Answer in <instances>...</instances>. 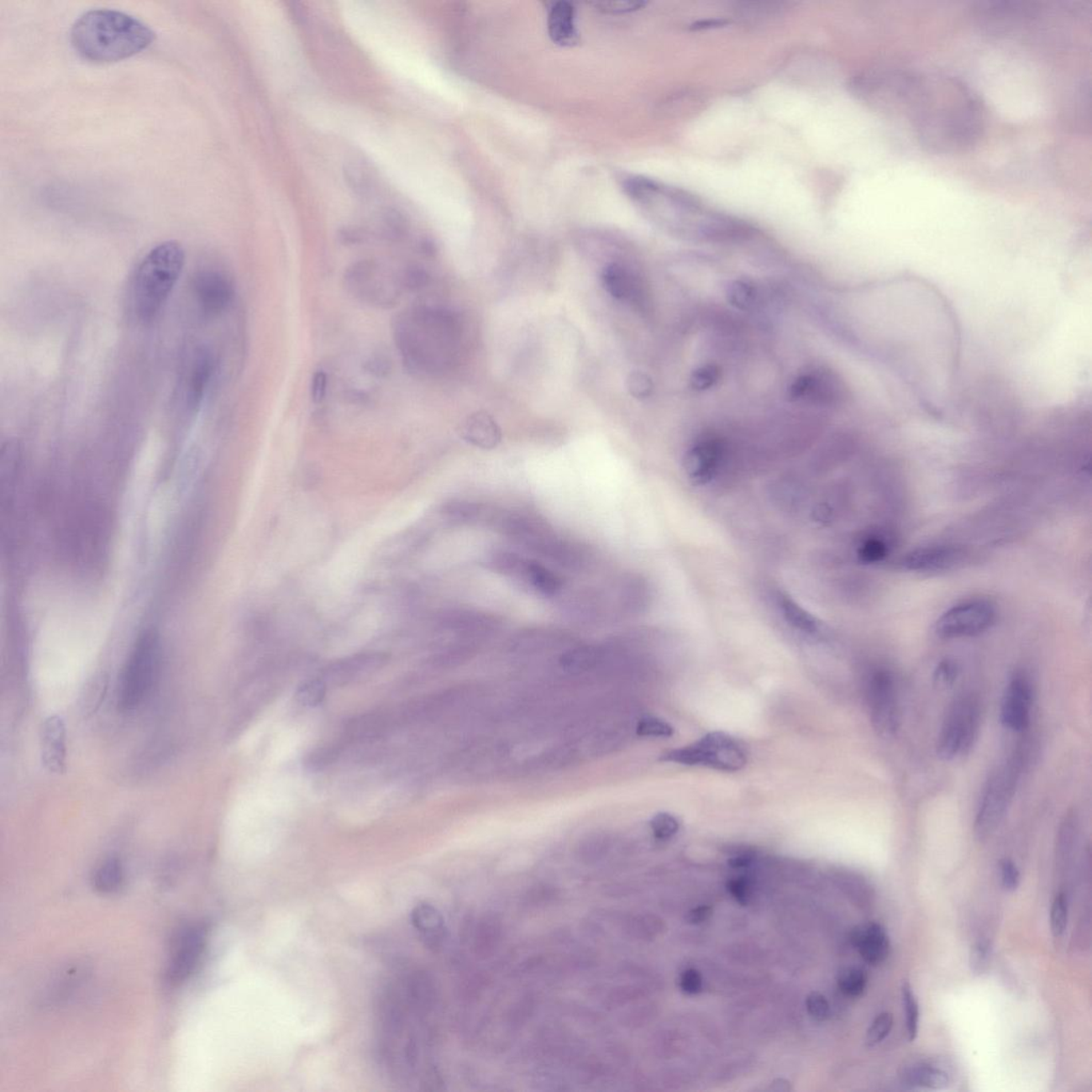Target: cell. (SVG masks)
I'll list each match as a JSON object with an SVG mask.
<instances>
[{
	"label": "cell",
	"mask_w": 1092,
	"mask_h": 1092,
	"mask_svg": "<svg viewBox=\"0 0 1092 1092\" xmlns=\"http://www.w3.org/2000/svg\"><path fill=\"white\" fill-rule=\"evenodd\" d=\"M106 686V683H94L90 690L87 691L88 696H87L84 704L87 714L93 713L97 707L100 706L102 699L104 698Z\"/></svg>",
	"instance_id": "obj_51"
},
{
	"label": "cell",
	"mask_w": 1092,
	"mask_h": 1092,
	"mask_svg": "<svg viewBox=\"0 0 1092 1092\" xmlns=\"http://www.w3.org/2000/svg\"><path fill=\"white\" fill-rule=\"evenodd\" d=\"M806 1004L810 1016H812L814 1020L822 1022V1021L828 1018L830 1011L829 1003L825 998V995H822V993H810L808 998H806Z\"/></svg>",
	"instance_id": "obj_48"
},
{
	"label": "cell",
	"mask_w": 1092,
	"mask_h": 1092,
	"mask_svg": "<svg viewBox=\"0 0 1092 1092\" xmlns=\"http://www.w3.org/2000/svg\"><path fill=\"white\" fill-rule=\"evenodd\" d=\"M991 958L990 945L986 942H979L972 948L970 963L972 971L976 974H983L989 967Z\"/></svg>",
	"instance_id": "obj_47"
},
{
	"label": "cell",
	"mask_w": 1092,
	"mask_h": 1092,
	"mask_svg": "<svg viewBox=\"0 0 1092 1092\" xmlns=\"http://www.w3.org/2000/svg\"><path fill=\"white\" fill-rule=\"evenodd\" d=\"M161 648L160 635L145 631L134 643L118 686V707L126 713L139 707L151 691L160 669Z\"/></svg>",
	"instance_id": "obj_5"
},
{
	"label": "cell",
	"mask_w": 1092,
	"mask_h": 1092,
	"mask_svg": "<svg viewBox=\"0 0 1092 1092\" xmlns=\"http://www.w3.org/2000/svg\"><path fill=\"white\" fill-rule=\"evenodd\" d=\"M722 441L713 437H706L696 443L686 458V469L691 480L697 482L711 480L722 459Z\"/></svg>",
	"instance_id": "obj_18"
},
{
	"label": "cell",
	"mask_w": 1092,
	"mask_h": 1092,
	"mask_svg": "<svg viewBox=\"0 0 1092 1092\" xmlns=\"http://www.w3.org/2000/svg\"><path fill=\"white\" fill-rule=\"evenodd\" d=\"M727 893L734 898L738 904L743 906L749 903L751 897V888L749 881L745 877L732 878L727 884Z\"/></svg>",
	"instance_id": "obj_49"
},
{
	"label": "cell",
	"mask_w": 1092,
	"mask_h": 1092,
	"mask_svg": "<svg viewBox=\"0 0 1092 1092\" xmlns=\"http://www.w3.org/2000/svg\"><path fill=\"white\" fill-rule=\"evenodd\" d=\"M751 864H753V857L749 856V854H741V856H736L729 860L731 868L736 869L748 868Z\"/></svg>",
	"instance_id": "obj_55"
},
{
	"label": "cell",
	"mask_w": 1092,
	"mask_h": 1092,
	"mask_svg": "<svg viewBox=\"0 0 1092 1092\" xmlns=\"http://www.w3.org/2000/svg\"><path fill=\"white\" fill-rule=\"evenodd\" d=\"M900 1076L904 1085L913 1089L940 1090L951 1083L948 1070L933 1062L910 1063Z\"/></svg>",
	"instance_id": "obj_23"
},
{
	"label": "cell",
	"mask_w": 1092,
	"mask_h": 1092,
	"mask_svg": "<svg viewBox=\"0 0 1092 1092\" xmlns=\"http://www.w3.org/2000/svg\"><path fill=\"white\" fill-rule=\"evenodd\" d=\"M1068 921H1069V906H1068L1067 897L1063 893H1059L1052 903L1050 913L1051 929L1056 939L1063 936Z\"/></svg>",
	"instance_id": "obj_38"
},
{
	"label": "cell",
	"mask_w": 1092,
	"mask_h": 1092,
	"mask_svg": "<svg viewBox=\"0 0 1092 1092\" xmlns=\"http://www.w3.org/2000/svg\"><path fill=\"white\" fill-rule=\"evenodd\" d=\"M726 24H727V22L723 21V19H714V21H711H711L696 23L694 24V25H692L691 29H714V27L726 25Z\"/></svg>",
	"instance_id": "obj_56"
},
{
	"label": "cell",
	"mask_w": 1092,
	"mask_h": 1092,
	"mask_svg": "<svg viewBox=\"0 0 1092 1092\" xmlns=\"http://www.w3.org/2000/svg\"><path fill=\"white\" fill-rule=\"evenodd\" d=\"M1000 873L1003 888L1006 891L1014 892L1019 888L1021 874L1014 861L1007 858H1002L1000 861Z\"/></svg>",
	"instance_id": "obj_46"
},
{
	"label": "cell",
	"mask_w": 1092,
	"mask_h": 1092,
	"mask_svg": "<svg viewBox=\"0 0 1092 1092\" xmlns=\"http://www.w3.org/2000/svg\"><path fill=\"white\" fill-rule=\"evenodd\" d=\"M213 370H215V364L211 352L207 349L197 350L192 359L187 378H186L187 380L185 385L186 402L189 409L197 410L203 402Z\"/></svg>",
	"instance_id": "obj_20"
},
{
	"label": "cell",
	"mask_w": 1092,
	"mask_h": 1092,
	"mask_svg": "<svg viewBox=\"0 0 1092 1092\" xmlns=\"http://www.w3.org/2000/svg\"><path fill=\"white\" fill-rule=\"evenodd\" d=\"M787 395L791 402L819 407H838L848 401V390L836 371L816 367L797 375Z\"/></svg>",
	"instance_id": "obj_9"
},
{
	"label": "cell",
	"mask_w": 1092,
	"mask_h": 1092,
	"mask_svg": "<svg viewBox=\"0 0 1092 1092\" xmlns=\"http://www.w3.org/2000/svg\"><path fill=\"white\" fill-rule=\"evenodd\" d=\"M900 118L921 148L936 155L971 151L983 136L986 109L970 86L951 75L916 72Z\"/></svg>",
	"instance_id": "obj_1"
},
{
	"label": "cell",
	"mask_w": 1092,
	"mask_h": 1092,
	"mask_svg": "<svg viewBox=\"0 0 1092 1092\" xmlns=\"http://www.w3.org/2000/svg\"><path fill=\"white\" fill-rule=\"evenodd\" d=\"M548 29L549 38L557 45H575L579 42V31L575 6L564 0L554 3L549 13Z\"/></svg>",
	"instance_id": "obj_22"
},
{
	"label": "cell",
	"mask_w": 1092,
	"mask_h": 1092,
	"mask_svg": "<svg viewBox=\"0 0 1092 1092\" xmlns=\"http://www.w3.org/2000/svg\"><path fill=\"white\" fill-rule=\"evenodd\" d=\"M777 600L779 607H780L787 622L794 625L798 630L808 633L811 635L817 634L821 631V625L817 621L809 615L805 609L799 607L789 596L779 593Z\"/></svg>",
	"instance_id": "obj_29"
},
{
	"label": "cell",
	"mask_w": 1092,
	"mask_h": 1092,
	"mask_svg": "<svg viewBox=\"0 0 1092 1092\" xmlns=\"http://www.w3.org/2000/svg\"><path fill=\"white\" fill-rule=\"evenodd\" d=\"M636 731L637 734L644 738H671L675 732L668 722L655 717L641 719Z\"/></svg>",
	"instance_id": "obj_44"
},
{
	"label": "cell",
	"mask_w": 1092,
	"mask_h": 1092,
	"mask_svg": "<svg viewBox=\"0 0 1092 1092\" xmlns=\"http://www.w3.org/2000/svg\"><path fill=\"white\" fill-rule=\"evenodd\" d=\"M720 378H722V370L717 364L706 363L692 371L690 383L691 389L703 391L717 385Z\"/></svg>",
	"instance_id": "obj_36"
},
{
	"label": "cell",
	"mask_w": 1092,
	"mask_h": 1092,
	"mask_svg": "<svg viewBox=\"0 0 1092 1092\" xmlns=\"http://www.w3.org/2000/svg\"><path fill=\"white\" fill-rule=\"evenodd\" d=\"M442 623L450 630L470 633L486 631L494 625L493 617L477 612L452 611L442 617Z\"/></svg>",
	"instance_id": "obj_27"
},
{
	"label": "cell",
	"mask_w": 1092,
	"mask_h": 1092,
	"mask_svg": "<svg viewBox=\"0 0 1092 1092\" xmlns=\"http://www.w3.org/2000/svg\"><path fill=\"white\" fill-rule=\"evenodd\" d=\"M123 879H124V872H123L121 861L113 857L107 858L98 866L94 874L93 885L98 892L108 894L117 891Z\"/></svg>",
	"instance_id": "obj_30"
},
{
	"label": "cell",
	"mask_w": 1092,
	"mask_h": 1092,
	"mask_svg": "<svg viewBox=\"0 0 1092 1092\" xmlns=\"http://www.w3.org/2000/svg\"><path fill=\"white\" fill-rule=\"evenodd\" d=\"M837 986L845 995L858 998L868 986V975L860 968L844 969L837 977Z\"/></svg>",
	"instance_id": "obj_33"
},
{
	"label": "cell",
	"mask_w": 1092,
	"mask_h": 1092,
	"mask_svg": "<svg viewBox=\"0 0 1092 1092\" xmlns=\"http://www.w3.org/2000/svg\"><path fill=\"white\" fill-rule=\"evenodd\" d=\"M461 435L466 442L482 449H496L501 442V429L492 415L478 411L465 418Z\"/></svg>",
	"instance_id": "obj_21"
},
{
	"label": "cell",
	"mask_w": 1092,
	"mask_h": 1092,
	"mask_svg": "<svg viewBox=\"0 0 1092 1092\" xmlns=\"http://www.w3.org/2000/svg\"><path fill=\"white\" fill-rule=\"evenodd\" d=\"M328 379L323 371H318L312 380L311 396L312 402L322 403L327 394Z\"/></svg>",
	"instance_id": "obj_53"
},
{
	"label": "cell",
	"mask_w": 1092,
	"mask_h": 1092,
	"mask_svg": "<svg viewBox=\"0 0 1092 1092\" xmlns=\"http://www.w3.org/2000/svg\"><path fill=\"white\" fill-rule=\"evenodd\" d=\"M964 557L965 553L959 546H923L901 557L898 567L909 572H941L963 564Z\"/></svg>",
	"instance_id": "obj_14"
},
{
	"label": "cell",
	"mask_w": 1092,
	"mask_h": 1092,
	"mask_svg": "<svg viewBox=\"0 0 1092 1092\" xmlns=\"http://www.w3.org/2000/svg\"><path fill=\"white\" fill-rule=\"evenodd\" d=\"M39 745L43 766L50 774H62L66 770V727L60 716H50L39 730Z\"/></svg>",
	"instance_id": "obj_17"
},
{
	"label": "cell",
	"mask_w": 1092,
	"mask_h": 1092,
	"mask_svg": "<svg viewBox=\"0 0 1092 1092\" xmlns=\"http://www.w3.org/2000/svg\"><path fill=\"white\" fill-rule=\"evenodd\" d=\"M995 619V608L988 601H967L945 612L937 621L935 633L941 639L979 636L987 632Z\"/></svg>",
	"instance_id": "obj_10"
},
{
	"label": "cell",
	"mask_w": 1092,
	"mask_h": 1092,
	"mask_svg": "<svg viewBox=\"0 0 1092 1092\" xmlns=\"http://www.w3.org/2000/svg\"><path fill=\"white\" fill-rule=\"evenodd\" d=\"M328 684L320 678L307 680L297 688L296 700L307 707L319 706L326 698Z\"/></svg>",
	"instance_id": "obj_34"
},
{
	"label": "cell",
	"mask_w": 1092,
	"mask_h": 1092,
	"mask_svg": "<svg viewBox=\"0 0 1092 1092\" xmlns=\"http://www.w3.org/2000/svg\"><path fill=\"white\" fill-rule=\"evenodd\" d=\"M979 727V700L973 694L960 695L949 706L942 723L936 745L937 757L948 762L970 753Z\"/></svg>",
	"instance_id": "obj_6"
},
{
	"label": "cell",
	"mask_w": 1092,
	"mask_h": 1092,
	"mask_svg": "<svg viewBox=\"0 0 1092 1092\" xmlns=\"http://www.w3.org/2000/svg\"><path fill=\"white\" fill-rule=\"evenodd\" d=\"M1021 766L1022 759L1016 755L992 771L984 785L974 822V833L979 841L990 837L1006 815L1015 796Z\"/></svg>",
	"instance_id": "obj_7"
},
{
	"label": "cell",
	"mask_w": 1092,
	"mask_h": 1092,
	"mask_svg": "<svg viewBox=\"0 0 1092 1092\" xmlns=\"http://www.w3.org/2000/svg\"><path fill=\"white\" fill-rule=\"evenodd\" d=\"M888 554V543L885 539L878 536L866 538L858 549V556L864 564L880 563V561L885 559Z\"/></svg>",
	"instance_id": "obj_35"
},
{
	"label": "cell",
	"mask_w": 1092,
	"mask_h": 1092,
	"mask_svg": "<svg viewBox=\"0 0 1092 1092\" xmlns=\"http://www.w3.org/2000/svg\"><path fill=\"white\" fill-rule=\"evenodd\" d=\"M650 825L653 834L659 841L670 840L680 830L679 819L668 813L656 814Z\"/></svg>",
	"instance_id": "obj_41"
},
{
	"label": "cell",
	"mask_w": 1092,
	"mask_h": 1092,
	"mask_svg": "<svg viewBox=\"0 0 1092 1092\" xmlns=\"http://www.w3.org/2000/svg\"><path fill=\"white\" fill-rule=\"evenodd\" d=\"M389 655L381 652L360 653L350 658L338 660L323 669L322 678L328 686H344L382 668Z\"/></svg>",
	"instance_id": "obj_16"
},
{
	"label": "cell",
	"mask_w": 1092,
	"mask_h": 1092,
	"mask_svg": "<svg viewBox=\"0 0 1092 1092\" xmlns=\"http://www.w3.org/2000/svg\"><path fill=\"white\" fill-rule=\"evenodd\" d=\"M894 1026L893 1015L890 1012H882L870 1024L868 1032H866L865 1044L869 1047L877 1046L881 1043L892 1032Z\"/></svg>",
	"instance_id": "obj_39"
},
{
	"label": "cell",
	"mask_w": 1092,
	"mask_h": 1092,
	"mask_svg": "<svg viewBox=\"0 0 1092 1092\" xmlns=\"http://www.w3.org/2000/svg\"><path fill=\"white\" fill-rule=\"evenodd\" d=\"M853 947L870 965L881 964L890 953V939L885 929L878 923L858 926L852 935Z\"/></svg>",
	"instance_id": "obj_19"
},
{
	"label": "cell",
	"mask_w": 1092,
	"mask_h": 1092,
	"mask_svg": "<svg viewBox=\"0 0 1092 1092\" xmlns=\"http://www.w3.org/2000/svg\"><path fill=\"white\" fill-rule=\"evenodd\" d=\"M393 720L383 713H368L348 720L343 738L347 743L373 742L385 735Z\"/></svg>",
	"instance_id": "obj_24"
},
{
	"label": "cell",
	"mask_w": 1092,
	"mask_h": 1092,
	"mask_svg": "<svg viewBox=\"0 0 1092 1092\" xmlns=\"http://www.w3.org/2000/svg\"><path fill=\"white\" fill-rule=\"evenodd\" d=\"M412 923L423 939L430 947H434L442 935L443 921L440 913L429 905L421 904L412 912Z\"/></svg>",
	"instance_id": "obj_28"
},
{
	"label": "cell",
	"mask_w": 1092,
	"mask_h": 1092,
	"mask_svg": "<svg viewBox=\"0 0 1092 1092\" xmlns=\"http://www.w3.org/2000/svg\"><path fill=\"white\" fill-rule=\"evenodd\" d=\"M192 288L197 307L209 318L227 310L234 295L232 283L227 276L213 270L197 273Z\"/></svg>",
	"instance_id": "obj_15"
},
{
	"label": "cell",
	"mask_w": 1092,
	"mask_h": 1092,
	"mask_svg": "<svg viewBox=\"0 0 1092 1092\" xmlns=\"http://www.w3.org/2000/svg\"><path fill=\"white\" fill-rule=\"evenodd\" d=\"M444 513L450 520L465 524L476 521L480 516L481 508L480 505L473 502L458 501L447 505Z\"/></svg>",
	"instance_id": "obj_40"
},
{
	"label": "cell",
	"mask_w": 1092,
	"mask_h": 1092,
	"mask_svg": "<svg viewBox=\"0 0 1092 1092\" xmlns=\"http://www.w3.org/2000/svg\"><path fill=\"white\" fill-rule=\"evenodd\" d=\"M868 690L874 729L881 738H894L900 729V718L893 675L888 671H876L869 680Z\"/></svg>",
	"instance_id": "obj_11"
},
{
	"label": "cell",
	"mask_w": 1092,
	"mask_h": 1092,
	"mask_svg": "<svg viewBox=\"0 0 1092 1092\" xmlns=\"http://www.w3.org/2000/svg\"><path fill=\"white\" fill-rule=\"evenodd\" d=\"M342 745H332L319 748L312 751L307 759V766L311 770L318 771L333 764L342 753Z\"/></svg>",
	"instance_id": "obj_42"
},
{
	"label": "cell",
	"mask_w": 1092,
	"mask_h": 1092,
	"mask_svg": "<svg viewBox=\"0 0 1092 1092\" xmlns=\"http://www.w3.org/2000/svg\"><path fill=\"white\" fill-rule=\"evenodd\" d=\"M624 190L638 207L663 223L685 233L718 239L727 218L708 213L688 193L643 177H628Z\"/></svg>",
	"instance_id": "obj_3"
},
{
	"label": "cell",
	"mask_w": 1092,
	"mask_h": 1092,
	"mask_svg": "<svg viewBox=\"0 0 1092 1092\" xmlns=\"http://www.w3.org/2000/svg\"><path fill=\"white\" fill-rule=\"evenodd\" d=\"M727 297L732 306L741 310H749L759 302V294L755 285L738 280L727 286Z\"/></svg>",
	"instance_id": "obj_32"
},
{
	"label": "cell",
	"mask_w": 1092,
	"mask_h": 1092,
	"mask_svg": "<svg viewBox=\"0 0 1092 1092\" xmlns=\"http://www.w3.org/2000/svg\"><path fill=\"white\" fill-rule=\"evenodd\" d=\"M960 675V668L955 660L942 659L933 672V680L939 685L952 686Z\"/></svg>",
	"instance_id": "obj_45"
},
{
	"label": "cell",
	"mask_w": 1092,
	"mask_h": 1092,
	"mask_svg": "<svg viewBox=\"0 0 1092 1092\" xmlns=\"http://www.w3.org/2000/svg\"><path fill=\"white\" fill-rule=\"evenodd\" d=\"M901 1002L906 1016V1028L910 1042H914L920 1030V1005L912 987L906 981L901 987Z\"/></svg>",
	"instance_id": "obj_31"
},
{
	"label": "cell",
	"mask_w": 1092,
	"mask_h": 1092,
	"mask_svg": "<svg viewBox=\"0 0 1092 1092\" xmlns=\"http://www.w3.org/2000/svg\"><path fill=\"white\" fill-rule=\"evenodd\" d=\"M154 41L155 33L146 24L117 10L86 12L71 29L74 50L95 63L118 62L136 56Z\"/></svg>",
	"instance_id": "obj_2"
},
{
	"label": "cell",
	"mask_w": 1092,
	"mask_h": 1092,
	"mask_svg": "<svg viewBox=\"0 0 1092 1092\" xmlns=\"http://www.w3.org/2000/svg\"><path fill=\"white\" fill-rule=\"evenodd\" d=\"M596 5L597 8H601V10L609 12V13H624V12L638 10L641 7L646 5V3L643 2H628V0H627V2L596 3Z\"/></svg>",
	"instance_id": "obj_52"
},
{
	"label": "cell",
	"mask_w": 1092,
	"mask_h": 1092,
	"mask_svg": "<svg viewBox=\"0 0 1092 1092\" xmlns=\"http://www.w3.org/2000/svg\"><path fill=\"white\" fill-rule=\"evenodd\" d=\"M711 913H713V909L710 906H699L697 908L691 909L686 914L685 919L687 923L692 925L701 924L710 919Z\"/></svg>",
	"instance_id": "obj_54"
},
{
	"label": "cell",
	"mask_w": 1092,
	"mask_h": 1092,
	"mask_svg": "<svg viewBox=\"0 0 1092 1092\" xmlns=\"http://www.w3.org/2000/svg\"><path fill=\"white\" fill-rule=\"evenodd\" d=\"M780 9H782V3L753 2L739 3L738 12L742 18L753 22L774 18Z\"/></svg>",
	"instance_id": "obj_37"
},
{
	"label": "cell",
	"mask_w": 1092,
	"mask_h": 1092,
	"mask_svg": "<svg viewBox=\"0 0 1092 1092\" xmlns=\"http://www.w3.org/2000/svg\"><path fill=\"white\" fill-rule=\"evenodd\" d=\"M1034 690L1030 679L1023 672H1016L1009 680L1000 703V722L1006 729L1014 732L1026 730L1031 722V708Z\"/></svg>",
	"instance_id": "obj_13"
},
{
	"label": "cell",
	"mask_w": 1092,
	"mask_h": 1092,
	"mask_svg": "<svg viewBox=\"0 0 1092 1092\" xmlns=\"http://www.w3.org/2000/svg\"><path fill=\"white\" fill-rule=\"evenodd\" d=\"M208 928L204 924L188 926L174 944L165 971V980L177 986L192 974L207 947Z\"/></svg>",
	"instance_id": "obj_12"
},
{
	"label": "cell",
	"mask_w": 1092,
	"mask_h": 1092,
	"mask_svg": "<svg viewBox=\"0 0 1092 1092\" xmlns=\"http://www.w3.org/2000/svg\"><path fill=\"white\" fill-rule=\"evenodd\" d=\"M660 759L680 765L703 766L734 773L745 767L747 753L738 739L722 732H713L691 745L669 751Z\"/></svg>",
	"instance_id": "obj_8"
},
{
	"label": "cell",
	"mask_w": 1092,
	"mask_h": 1092,
	"mask_svg": "<svg viewBox=\"0 0 1092 1092\" xmlns=\"http://www.w3.org/2000/svg\"><path fill=\"white\" fill-rule=\"evenodd\" d=\"M185 250L177 241L157 244L142 259L134 275L132 300L134 314L151 322L167 303L185 266Z\"/></svg>",
	"instance_id": "obj_4"
},
{
	"label": "cell",
	"mask_w": 1092,
	"mask_h": 1092,
	"mask_svg": "<svg viewBox=\"0 0 1092 1092\" xmlns=\"http://www.w3.org/2000/svg\"><path fill=\"white\" fill-rule=\"evenodd\" d=\"M513 579L523 581L533 591L546 597L557 596L563 588V583L555 573L536 561L528 559L522 561Z\"/></svg>",
	"instance_id": "obj_25"
},
{
	"label": "cell",
	"mask_w": 1092,
	"mask_h": 1092,
	"mask_svg": "<svg viewBox=\"0 0 1092 1092\" xmlns=\"http://www.w3.org/2000/svg\"><path fill=\"white\" fill-rule=\"evenodd\" d=\"M680 988L686 995H694L701 992L703 979L701 974L695 969H687L680 976Z\"/></svg>",
	"instance_id": "obj_50"
},
{
	"label": "cell",
	"mask_w": 1092,
	"mask_h": 1092,
	"mask_svg": "<svg viewBox=\"0 0 1092 1092\" xmlns=\"http://www.w3.org/2000/svg\"><path fill=\"white\" fill-rule=\"evenodd\" d=\"M627 389L633 397L647 399L654 391V383L650 375L643 371H633L627 379Z\"/></svg>",
	"instance_id": "obj_43"
},
{
	"label": "cell",
	"mask_w": 1092,
	"mask_h": 1092,
	"mask_svg": "<svg viewBox=\"0 0 1092 1092\" xmlns=\"http://www.w3.org/2000/svg\"><path fill=\"white\" fill-rule=\"evenodd\" d=\"M602 281L605 290L617 300H632L638 296V285L627 268L611 264L604 268Z\"/></svg>",
	"instance_id": "obj_26"
}]
</instances>
